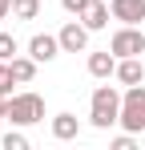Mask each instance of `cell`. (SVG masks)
I'll use <instances>...</instances> for the list:
<instances>
[{
  "label": "cell",
  "instance_id": "obj_5",
  "mask_svg": "<svg viewBox=\"0 0 145 150\" xmlns=\"http://www.w3.org/2000/svg\"><path fill=\"white\" fill-rule=\"evenodd\" d=\"M109 8L121 25H145V0H109Z\"/></svg>",
  "mask_w": 145,
  "mask_h": 150
},
{
  "label": "cell",
  "instance_id": "obj_15",
  "mask_svg": "<svg viewBox=\"0 0 145 150\" xmlns=\"http://www.w3.org/2000/svg\"><path fill=\"white\" fill-rule=\"evenodd\" d=\"M12 57H16V37L0 33V61H12Z\"/></svg>",
  "mask_w": 145,
  "mask_h": 150
},
{
  "label": "cell",
  "instance_id": "obj_20",
  "mask_svg": "<svg viewBox=\"0 0 145 150\" xmlns=\"http://www.w3.org/2000/svg\"><path fill=\"white\" fill-rule=\"evenodd\" d=\"M0 118H8V98L0 93Z\"/></svg>",
  "mask_w": 145,
  "mask_h": 150
},
{
  "label": "cell",
  "instance_id": "obj_6",
  "mask_svg": "<svg viewBox=\"0 0 145 150\" xmlns=\"http://www.w3.org/2000/svg\"><path fill=\"white\" fill-rule=\"evenodd\" d=\"M56 37H61V49H65V53H85V45H89V28L77 25V21H69Z\"/></svg>",
  "mask_w": 145,
  "mask_h": 150
},
{
  "label": "cell",
  "instance_id": "obj_19",
  "mask_svg": "<svg viewBox=\"0 0 145 150\" xmlns=\"http://www.w3.org/2000/svg\"><path fill=\"white\" fill-rule=\"evenodd\" d=\"M8 12H12V0H0V21H4Z\"/></svg>",
  "mask_w": 145,
  "mask_h": 150
},
{
  "label": "cell",
  "instance_id": "obj_13",
  "mask_svg": "<svg viewBox=\"0 0 145 150\" xmlns=\"http://www.w3.org/2000/svg\"><path fill=\"white\" fill-rule=\"evenodd\" d=\"M36 65H40V61H32V57H12V73H16V81H32V77H36Z\"/></svg>",
  "mask_w": 145,
  "mask_h": 150
},
{
  "label": "cell",
  "instance_id": "obj_2",
  "mask_svg": "<svg viewBox=\"0 0 145 150\" xmlns=\"http://www.w3.org/2000/svg\"><path fill=\"white\" fill-rule=\"evenodd\" d=\"M8 122L12 126L45 122V98H40V93H12V98H8Z\"/></svg>",
  "mask_w": 145,
  "mask_h": 150
},
{
  "label": "cell",
  "instance_id": "obj_10",
  "mask_svg": "<svg viewBox=\"0 0 145 150\" xmlns=\"http://www.w3.org/2000/svg\"><path fill=\"white\" fill-rule=\"evenodd\" d=\"M89 73L101 77V81H105V77H113V73H117V53H113V49H105V53H89Z\"/></svg>",
  "mask_w": 145,
  "mask_h": 150
},
{
  "label": "cell",
  "instance_id": "obj_3",
  "mask_svg": "<svg viewBox=\"0 0 145 150\" xmlns=\"http://www.w3.org/2000/svg\"><path fill=\"white\" fill-rule=\"evenodd\" d=\"M121 126L129 134H141L145 130V85H129L121 93Z\"/></svg>",
  "mask_w": 145,
  "mask_h": 150
},
{
  "label": "cell",
  "instance_id": "obj_11",
  "mask_svg": "<svg viewBox=\"0 0 145 150\" xmlns=\"http://www.w3.org/2000/svg\"><path fill=\"white\" fill-rule=\"evenodd\" d=\"M77 134H81V122H77L72 114H56V118H52V138H56V142H72Z\"/></svg>",
  "mask_w": 145,
  "mask_h": 150
},
{
  "label": "cell",
  "instance_id": "obj_9",
  "mask_svg": "<svg viewBox=\"0 0 145 150\" xmlns=\"http://www.w3.org/2000/svg\"><path fill=\"white\" fill-rule=\"evenodd\" d=\"M109 12H113L109 4H101V0H89V8L81 12V25L89 28V33H97V28H105V25H109Z\"/></svg>",
  "mask_w": 145,
  "mask_h": 150
},
{
  "label": "cell",
  "instance_id": "obj_18",
  "mask_svg": "<svg viewBox=\"0 0 145 150\" xmlns=\"http://www.w3.org/2000/svg\"><path fill=\"white\" fill-rule=\"evenodd\" d=\"M113 150H133V138H129V134H121V138H113Z\"/></svg>",
  "mask_w": 145,
  "mask_h": 150
},
{
  "label": "cell",
  "instance_id": "obj_17",
  "mask_svg": "<svg viewBox=\"0 0 145 150\" xmlns=\"http://www.w3.org/2000/svg\"><path fill=\"white\" fill-rule=\"evenodd\" d=\"M61 8H65V12H72V16H81V12L89 8V0H61Z\"/></svg>",
  "mask_w": 145,
  "mask_h": 150
},
{
  "label": "cell",
  "instance_id": "obj_16",
  "mask_svg": "<svg viewBox=\"0 0 145 150\" xmlns=\"http://www.w3.org/2000/svg\"><path fill=\"white\" fill-rule=\"evenodd\" d=\"M4 150H28V138H24L20 130H8L4 134Z\"/></svg>",
  "mask_w": 145,
  "mask_h": 150
},
{
  "label": "cell",
  "instance_id": "obj_14",
  "mask_svg": "<svg viewBox=\"0 0 145 150\" xmlns=\"http://www.w3.org/2000/svg\"><path fill=\"white\" fill-rule=\"evenodd\" d=\"M12 85H16L12 61H0V93H4V98H12Z\"/></svg>",
  "mask_w": 145,
  "mask_h": 150
},
{
  "label": "cell",
  "instance_id": "obj_4",
  "mask_svg": "<svg viewBox=\"0 0 145 150\" xmlns=\"http://www.w3.org/2000/svg\"><path fill=\"white\" fill-rule=\"evenodd\" d=\"M109 49L117 53V57H141L145 53V33L137 25H121L113 33V41H109Z\"/></svg>",
  "mask_w": 145,
  "mask_h": 150
},
{
  "label": "cell",
  "instance_id": "obj_1",
  "mask_svg": "<svg viewBox=\"0 0 145 150\" xmlns=\"http://www.w3.org/2000/svg\"><path fill=\"white\" fill-rule=\"evenodd\" d=\"M89 122L97 130H109V126L121 122V93L113 85H97L93 89V101H89Z\"/></svg>",
  "mask_w": 145,
  "mask_h": 150
},
{
  "label": "cell",
  "instance_id": "obj_12",
  "mask_svg": "<svg viewBox=\"0 0 145 150\" xmlns=\"http://www.w3.org/2000/svg\"><path fill=\"white\" fill-rule=\"evenodd\" d=\"M12 16L16 21H36L40 16V0H12Z\"/></svg>",
  "mask_w": 145,
  "mask_h": 150
},
{
  "label": "cell",
  "instance_id": "obj_7",
  "mask_svg": "<svg viewBox=\"0 0 145 150\" xmlns=\"http://www.w3.org/2000/svg\"><path fill=\"white\" fill-rule=\"evenodd\" d=\"M61 53V37H48V33H36L32 41H28V57L32 61H52Z\"/></svg>",
  "mask_w": 145,
  "mask_h": 150
},
{
  "label": "cell",
  "instance_id": "obj_8",
  "mask_svg": "<svg viewBox=\"0 0 145 150\" xmlns=\"http://www.w3.org/2000/svg\"><path fill=\"white\" fill-rule=\"evenodd\" d=\"M121 85H141L145 81V65L141 57H117V73H113Z\"/></svg>",
  "mask_w": 145,
  "mask_h": 150
}]
</instances>
